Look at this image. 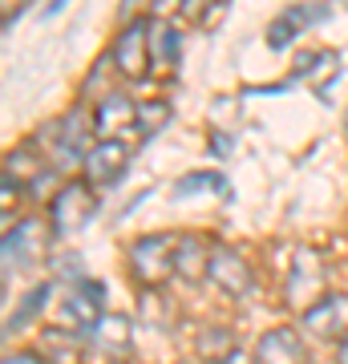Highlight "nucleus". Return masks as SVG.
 <instances>
[{
	"mask_svg": "<svg viewBox=\"0 0 348 364\" xmlns=\"http://www.w3.org/2000/svg\"><path fill=\"white\" fill-rule=\"evenodd\" d=\"M316 13H324L320 4H296V9H288V13H280V21L268 28V45L271 49H284L288 41L296 37L304 25H312V16Z\"/></svg>",
	"mask_w": 348,
	"mask_h": 364,
	"instance_id": "14",
	"label": "nucleus"
},
{
	"mask_svg": "<svg viewBox=\"0 0 348 364\" xmlns=\"http://www.w3.org/2000/svg\"><path fill=\"white\" fill-rule=\"evenodd\" d=\"M61 312H65V324L69 328H85L90 332L97 320H102V287L93 284V279H81L78 275V284L65 291V299H61Z\"/></svg>",
	"mask_w": 348,
	"mask_h": 364,
	"instance_id": "7",
	"label": "nucleus"
},
{
	"mask_svg": "<svg viewBox=\"0 0 348 364\" xmlns=\"http://www.w3.org/2000/svg\"><path fill=\"white\" fill-rule=\"evenodd\" d=\"M284 296H288V308L300 312V316L324 299V259H320V251L300 247L296 255H292V272H288V291Z\"/></svg>",
	"mask_w": 348,
	"mask_h": 364,
	"instance_id": "2",
	"label": "nucleus"
},
{
	"mask_svg": "<svg viewBox=\"0 0 348 364\" xmlns=\"http://www.w3.org/2000/svg\"><path fill=\"white\" fill-rule=\"evenodd\" d=\"M336 69H340V57H336L332 49H320V53H308V57L296 65V73H308L312 85H324Z\"/></svg>",
	"mask_w": 348,
	"mask_h": 364,
	"instance_id": "18",
	"label": "nucleus"
},
{
	"mask_svg": "<svg viewBox=\"0 0 348 364\" xmlns=\"http://www.w3.org/2000/svg\"><path fill=\"white\" fill-rule=\"evenodd\" d=\"M179 45H182V37L170 21H154V25H150V61H154V65L179 61Z\"/></svg>",
	"mask_w": 348,
	"mask_h": 364,
	"instance_id": "16",
	"label": "nucleus"
},
{
	"mask_svg": "<svg viewBox=\"0 0 348 364\" xmlns=\"http://www.w3.org/2000/svg\"><path fill=\"white\" fill-rule=\"evenodd\" d=\"M90 348L105 360H126L130 356V320L122 312H105L90 328Z\"/></svg>",
	"mask_w": 348,
	"mask_h": 364,
	"instance_id": "10",
	"label": "nucleus"
},
{
	"mask_svg": "<svg viewBox=\"0 0 348 364\" xmlns=\"http://www.w3.org/2000/svg\"><path fill=\"white\" fill-rule=\"evenodd\" d=\"M170 122V105L167 102H146L138 105V130H142V138H154L162 126Z\"/></svg>",
	"mask_w": 348,
	"mask_h": 364,
	"instance_id": "20",
	"label": "nucleus"
},
{
	"mask_svg": "<svg viewBox=\"0 0 348 364\" xmlns=\"http://www.w3.org/2000/svg\"><path fill=\"white\" fill-rule=\"evenodd\" d=\"M199 352H203L211 364H223V360H231L239 348H235V336L227 332V328H211V332L199 336Z\"/></svg>",
	"mask_w": 348,
	"mask_h": 364,
	"instance_id": "17",
	"label": "nucleus"
},
{
	"mask_svg": "<svg viewBox=\"0 0 348 364\" xmlns=\"http://www.w3.org/2000/svg\"><path fill=\"white\" fill-rule=\"evenodd\" d=\"M206 191H219V195H227V186H223V174H186V178L174 186V198L206 195Z\"/></svg>",
	"mask_w": 348,
	"mask_h": 364,
	"instance_id": "19",
	"label": "nucleus"
},
{
	"mask_svg": "<svg viewBox=\"0 0 348 364\" xmlns=\"http://www.w3.org/2000/svg\"><path fill=\"white\" fill-rule=\"evenodd\" d=\"M110 57H114V65L122 69L130 81H142L146 73H150V65H154V61H150V25H146V21L126 25L117 33Z\"/></svg>",
	"mask_w": 348,
	"mask_h": 364,
	"instance_id": "4",
	"label": "nucleus"
},
{
	"mask_svg": "<svg viewBox=\"0 0 348 364\" xmlns=\"http://www.w3.org/2000/svg\"><path fill=\"white\" fill-rule=\"evenodd\" d=\"M206 279H215L227 296H247L251 291V267H247V259L235 247H211Z\"/></svg>",
	"mask_w": 348,
	"mask_h": 364,
	"instance_id": "6",
	"label": "nucleus"
},
{
	"mask_svg": "<svg viewBox=\"0 0 348 364\" xmlns=\"http://www.w3.org/2000/svg\"><path fill=\"white\" fill-rule=\"evenodd\" d=\"M174 255H179V239L174 235H146L130 247V267H134V279L146 287L167 284L174 275Z\"/></svg>",
	"mask_w": 348,
	"mask_h": 364,
	"instance_id": "1",
	"label": "nucleus"
},
{
	"mask_svg": "<svg viewBox=\"0 0 348 364\" xmlns=\"http://www.w3.org/2000/svg\"><path fill=\"white\" fill-rule=\"evenodd\" d=\"M150 9H154V0H126V4H122V13H117V21H122V28L138 25V21H146Z\"/></svg>",
	"mask_w": 348,
	"mask_h": 364,
	"instance_id": "21",
	"label": "nucleus"
},
{
	"mask_svg": "<svg viewBox=\"0 0 348 364\" xmlns=\"http://www.w3.org/2000/svg\"><path fill=\"white\" fill-rule=\"evenodd\" d=\"M304 328L320 340H344L348 336V296H324L316 308L304 312Z\"/></svg>",
	"mask_w": 348,
	"mask_h": 364,
	"instance_id": "9",
	"label": "nucleus"
},
{
	"mask_svg": "<svg viewBox=\"0 0 348 364\" xmlns=\"http://www.w3.org/2000/svg\"><path fill=\"white\" fill-rule=\"evenodd\" d=\"M49 247V227L41 219H25L16 223V231L9 227L4 235V275H13V267H28V263H37Z\"/></svg>",
	"mask_w": 348,
	"mask_h": 364,
	"instance_id": "5",
	"label": "nucleus"
},
{
	"mask_svg": "<svg viewBox=\"0 0 348 364\" xmlns=\"http://www.w3.org/2000/svg\"><path fill=\"white\" fill-rule=\"evenodd\" d=\"M93 210H97V198L90 195V186H85V182H69V186H61L57 198H53L49 227L57 235H73L93 219Z\"/></svg>",
	"mask_w": 348,
	"mask_h": 364,
	"instance_id": "3",
	"label": "nucleus"
},
{
	"mask_svg": "<svg viewBox=\"0 0 348 364\" xmlns=\"http://www.w3.org/2000/svg\"><path fill=\"white\" fill-rule=\"evenodd\" d=\"M223 364H247V360H243V356H239V352H235L231 360H223Z\"/></svg>",
	"mask_w": 348,
	"mask_h": 364,
	"instance_id": "26",
	"label": "nucleus"
},
{
	"mask_svg": "<svg viewBox=\"0 0 348 364\" xmlns=\"http://www.w3.org/2000/svg\"><path fill=\"white\" fill-rule=\"evenodd\" d=\"M255 360L259 364H304L308 352L300 344L296 328H271V332H263V340H259Z\"/></svg>",
	"mask_w": 348,
	"mask_h": 364,
	"instance_id": "11",
	"label": "nucleus"
},
{
	"mask_svg": "<svg viewBox=\"0 0 348 364\" xmlns=\"http://www.w3.org/2000/svg\"><path fill=\"white\" fill-rule=\"evenodd\" d=\"M336 364H348V336L340 340V352H336Z\"/></svg>",
	"mask_w": 348,
	"mask_h": 364,
	"instance_id": "25",
	"label": "nucleus"
},
{
	"mask_svg": "<svg viewBox=\"0 0 348 364\" xmlns=\"http://www.w3.org/2000/svg\"><path fill=\"white\" fill-rule=\"evenodd\" d=\"M130 166V150L117 138H105V142H97L90 150V158H85V178L93 182V186H114L122 174H126Z\"/></svg>",
	"mask_w": 348,
	"mask_h": 364,
	"instance_id": "8",
	"label": "nucleus"
},
{
	"mask_svg": "<svg viewBox=\"0 0 348 364\" xmlns=\"http://www.w3.org/2000/svg\"><path fill=\"white\" fill-rule=\"evenodd\" d=\"M206 267H211V247H206L203 239H179L174 275L186 279V284H199V279H206Z\"/></svg>",
	"mask_w": 348,
	"mask_h": 364,
	"instance_id": "13",
	"label": "nucleus"
},
{
	"mask_svg": "<svg viewBox=\"0 0 348 364\" xmlns=\"http://www.w3.org/2000/svg\"><path fill=\"white\" fill-rule=\"evenodd\" d=\"M41 356L45 364H81L85 360V348H81V332H69V328H49L41 336Z\"/></svg>",
	"mask_w": 348,
	"mask_h": 364,
	"instance_id": "12",
	"label": "nucleus"
},
{
	"mask_svg": "<svg viewBox=\"0 0 348 364\" xmlns=\"http://www.w3.org/2000/svg\"><path fill=\"white\" fill-rule=\"evenodd\" d=\"M65 4H69V0H49V9H45V16H57L65 9Z\"/></svg>",
	"mask_w": 348,
	"mask_h": 364,
	"instance_id": "24",
	"label": "nucleus"
},
{
	"mask_svg": "<svg viewBox=\"0 0 348 364\" xmlns=\"http://www.w3.org/2000/svg\"><path fill=\"white\" fill-rule=\"evenodd\" d=\"M0 9H4V21H13L16 9H21V0H0Z\"/></svg>",
	"mask_w": 348,
	"mask_h": 364,
	"instance_id": "23",
	"label": "nucleus"
},
{
	"mask_svg": "<svg viewBox=\"0 0 348 364\" xmlns=\"http://www.w3.org/2000/svg\"><path fill=\"white\" fill-rule=\"evenodd\" d=\"M130 117H138V109L122 97V93H110L102 105H97V122H93V130L102 134V138H110L114 130H122Z\"/></svg>",
	"mask_w": 348,
	"mask_h": 364,
	"instance_id": "15",
	"label": "nucleus"
},
{
	"mask_svg": "<svg viewBox=\"0 0 348 364\" xmlns=\"http://www.w3.org/2000/svg\"><path fill=\"white\" fill-rule=\"evenodd\" d=\"M4 364H45V356H33V352H16V356H9Z\"/></svg>",
	"mask_w": 348,
	"mask_h": 364,
	"instance_id": "22",
	"label": "nucleus"
}]
</instances>
